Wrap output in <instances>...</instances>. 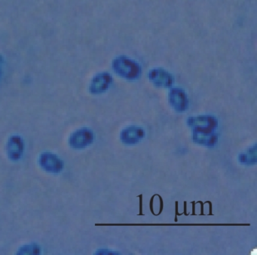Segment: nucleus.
I'll return each instance as SVG.
<instances>
[{"label":"nucleus","mask_w":257,"mask_h":255,"mask_svg":"<svg viewBox=\"0 0 257 255\" xmlns=\"http://www.w3.org/2000/svg\"><path fill=\"white\" fill-rule=\"evenodd\" d=\"M168 101L176 112H184L189 109L187 94L182 88H171L168 94Z\"/></svg>","instance_id":"nucleus-5"},{"label":"nucleus","mask_w":257,"mask_h":255,"mask_svg":"<svg viewBox=\"0 0 257 255\" xmlns=\"http://www.w3.org/2000/svg\"><path fill=\"white\" fill-rule=\"evenodd\" d=\"M183 214L186 216H188L189 214V213H187V202L186 201L184 202V211H183Z\"/></svg>","instance_id":"nucleus-17"},{"label":"nucleus","mask_w":257,"mask_h":255,"mask_svg":"<svg viewBox=\"0 0 257 255\" xmlns=\"http://www.w3.org/2000/svg\"><path fill=\"white\" fill-rule=\"evenodd\" d=\"M187 124L192 128L194 142L207 147H213L218 142L216 130L218 121L212 115L189 117Z\"/></svg>","instance_id":"nucleus-1"},{"label":"nucleus","mask_w":257,"mask_h":255,"mask_svg":"<svg viewBox=\"0 0 257 255\" xmlns=\"http://www.w3.org/2000/svg\"><path fill=\"white\" fill-rule=\"evenodd\" d=\"M239 161L243 164H255L256 163V145L247 150V152L239 155Z\"/></svg>","instance_id":"nucleus-10"},{"label":"nucleus","mask_w":257,"mask_h":255,"mask_svg":"<svg viewBox=\"0 0 257 255\" xmlns=\"http://www.w3.org/2000/svg\"><path fill=\"white\" fill-rule=\"evenodd\" d=\"M140 199V212L138 214V215L142 216L144 215V213H143V194H140L139 196H138Z\"/></svg>","instance_id":"nucleus-12"},{"label":"nucleus","mask_w":257,"mask_h":255,"mask_svg":"<svg viewBox=\"0 0 257 255\" xmlns=\"http://www.w3.org/2000/svg\"><path fill=\"white\" fill-rule=\"evenodd\" d=\"M146 136V132L142 127L130 126L126 127L120 134L122 143L125 145H135L142 140Z\"/></svg>","instance_id":"nucleus-7"},{"label":"nucleus","mask_w":257,"mask_h":255,"mask_svg":"<svg viewBox=\"0 0 257 255\" xmlns=\"http://www.w3.org/2000/svg\"><path fill=\"white\" fill-rule=\"evenodd\" d=\"M207 203L209 204V207H210V210H209V214L208 215H213V213H212V203L210 201H206Z\"/></svg>","instance_id":"nucleus-18"},{"label":"nucleus","mask_w":257,"mask_h":255,"mask_svg":"<svg viewBox=\"0 0 257 255\" xmlns=\"http://www.w3.org/2000/svg\"><path fill=\"white\" fill-rule=\"evenodd\" d=\"M40 164L44 170L49 172H53V173L61 172L64 168V163L62 160L55 154L49 152L42 154L40 158Z\"/></svg>","instance_id":"nucleus-8"},{"label":"nucleus","mask_w":257,"mask_h":255,"mask_svg":"<svg viewBox=\"0 0 257 255\" xmlns=\"http://www.w3.org/2000/svg\"><path fill=\"white\" fill-rule=\"evenodd\" d=\"M112 83V77L109 73H97L92 78L89 85V91L92 94H103Z\"/></svg>","instance_id":"nucleus-6"},{"label":"nucleus","mask_w":257,"mask_h":255,"mask_svg":"<svg viewBox=\"0 0 257 255\" xmlns=\"http://www.w3.org/2000/svg\"><path fill=\"white\" fill-rule=\"evenodd\" d=\"M196 203L201 204V210H200L201 213H200V215H204V205H205V204H207V202H203L202 201H198V202H197Z\"/></svg>","instance_id":"nucleus-15"},{"label":"nucleus","mask_w":257,"mask_h":255,"mask_svg":"<svg viewBox=\"0 0 257 255\" xmlns=\"http://www.w3.org/2000/svg\"><path fill=\"white\" fill-rule=\"evenodd\" d=\"M112 67L115 73L126 80H137L142 73L141 65L126 56L115 58L112 61Z\"/></svg>","instance_id":"nucleus-2"},{"label":"nucleus","mask_w":257,"mask_h":255,"mask_svg":"<svg viewBox=\"0 0 257 255\" xmlns=\"http://www.w3.org/2000/svg\"><path fill=\"white\" fill-rule=\"evenodd\" d=\"M175 222L178 221V219H177V217L178 216H181L182 214H183V213H179L178 211V201H176L175 202Z\"/></svg>","instance_id":"nucleus-14"},{"label":"nucleus","mask_w":257,"mask_h":255,"mask_svg":"<svg viewBox=\"0 0 257 255\" xmlns=\"http://www.w3.org/2000/svg\"><path fill=\"white\" fill-rule=\"evenodd\" d=\"M156 196L159 198V201H160V208H159V213L157 214V216L160 215L162 213V211H163L164 208V201L163 199H162V196L159 194H156Z\"/></svg>","instance_id":"nucleus-11"},{"label":"nucleus","mask_w":257,"mask_h":255,"mask_svg":"<svg viewBox=\"0 0 257 255\" xmlns=\"http://www.w3.org/2000/svg\"><path fill=\"white\" fill-rule=\"evenodd\" d=\"M148 78L157 88H170L174 85V76L163 68H154L150 70Z\"/></svg>","instance_id":"nucleus-4"},{"label":"nucleus","mask_w":257,"mask_h":255,"mask_svg":"<svg viewBox=\"0 0 257 255\" xmlns=\"http://www.w3.org/2000/svg\"><path fill=\"white\" fill-rule=\"evenodd\" d=\"M195 204H196V202H195V201L192 202V213L191 214L192 215H196V213H195Z\"/></svg>","instance_id":"nucleus-16"},{"label":"nucleus","mask_w":257,"mask_h":255,"mask_svg":"<svg viewBox=\"0 0 257 255\" xmlns=\"http://www.w3.org/2000/svg\"><path fill=\"white\" fill-rule=\"evenodd\" d=\"M94 135L92 130L88 128H81L70 135L69 143L72 148L76 149L86 148L93 143Z\"/></svg>","instance_id":"nucleus-3"},{"label":"nucleus","mask_w":257,"mask_h":255,"mask_svg":"<svg viewBox=\"0 0 257 255\" xmlns=\"http://www.w3.org/2000/svg\"><path fill=\"white\" fill-rule=\"evenodd\" d=\"M7 149L9 157L11 160H19L25 149L23 139L18 135L12 136L7 142Z\"/></svg>","instance_id":"nucleus-9"},{"label":"nucleus","mask_w":257,"mask_h":255,"mask_svg":"<svg viewBox=\"0 0 257 255\" xmlns=\"http://www.w3.org/2000/svg\"><path fill=\"white\" fill-rule=\"evenodd\" d=\"M156 196V194H154L152 196L151 199H150V211H151L152 214H153V215H156V213L154 212V208H153V206H154V198Z\"/></svg>","instance_id":"nucleus-13"},{"label":"nucleus","mask_w":257,"mask_h":255,"mask_svg":"<svg viewBox=\"0 0 257 255\" xmlns=\"http://www.w3.org/2000/svg\"><path fill=\"white\" fill-rule=\"evenodd\" d=\"M2 76V67H1V61H0V78Z\"/></svg>","instance_id":"nucleus-19"}]
</instances>
